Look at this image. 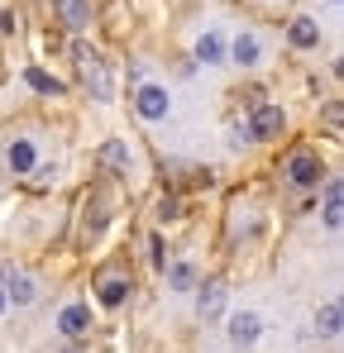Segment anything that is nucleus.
<instances>
[{"mask_svg":"<svg viewBox=\"0 0 344 353\" xmlns=\"http://www.w3.org/2000/svg\"><path fill=\"white\" fill-rule=\"evenodd\" d=\"M283 176L292 181V186H301V191H311V186H321V176H325V168H321V158H316L311 148H296V153L287 158Z\"/></svg>","mask_w":344,"mask_h":353,"instance_id":"f257e3e1","label":"nucleus"},{"mask_svg":"<svg viewBox=\"0 0 344 353\" xmlns=\"http://www.w3.org/2000/svg\"><path fill=\"white\" fill-rule=\"evenodd\" d=\"M77 67H82V77H86V86L96 91V101H111V72H106V62L96 48H86V43H77Z\"/></svg>","mask_w":344,"mask_h":353,"instance_id":"f03ea898","label":"nucleus"},{"mask_svg":"<svg viewBox=\"0 0 344 353\" xmlns=\"http://www.w3.org/2000/svg\"><path fill=\"white\" fill-rule=\"evenodd\" d=\"M129 292H134V282H129V272H120V268H111V272L96 277V301H101L106 310H120V305L129 301Z\"/></svg>","mask_w":344,"mask_h":353,"instance_id":"7ed1b4c3","label":"nucleus"},{"mask_svg":"<svg viewBox=\"0 0 344 353\" xmlns=\"http://www.w3.org/2000/svg\"><path fill=\"white\" fill-rule=\"evenodd\" d=\"M244 124H249V139H278L287 129V115H283V105L263 101V105H254V115L244 119Z\"/></svg>","mask_w":344,"mask_h":353,"instance_id":"20e7f679","label":"nucleus"},{"mask_svg":"<svg viewBox=\"0 0 344 353\" xmlns=\"http://www.w3.org/2000/svg\"><path fill=\"white\" fill-rule=\"evenodd\" d=\"M258 339H263V320H258L254 310L229 315V344H234V349H254Z\"/></svg>","mask_w":344,"mask_h":353,"instance_id":"39448f33","label":"nucleus"},{"mask_svg":"<svg viewBox=\"0 0 344 353\" xmlns=\"http://www.w3.org/2000/svg\"><path fill=\"white\" fill-rule=\"evenodd\" d=\"M0 292H5V301H15V305H34V301H39V282H34L29 272H15V268H5V282H0Z\"/></svg>","mask_w":344,"mask_h":353,"instance_id":"423d86ee","label":"nucleus"},{"mask_svg":"<svg viewBox=\"0 0 344 353\" xmlns=\"http://www.w3.org/2000/svg\"><path fill=\"white\" fill-rule=\"evenodd\" d=\"M134 110H139L144 119H168V115H172V96L163 91V86H139Z\"/></svg>","mask_w":344,"mask_h":353,"instance_id":"0eeeda50","label":"nucleus"},{"mask_svg":"<svg viewBox=\"0 0 344 353\" xmlns=\"http://www.w3.org/2000/svg\"><path fill=\"white\" fill-rule=\"evenodd\" d=\"M287 43H292V48H301V53L321 48V24H316L311 14H296V19L287 24Z\"/></svg>","mask_w":344,"mask_h":353,"instance_id":"6e6552de","label":"nucleus"},{"mask_svg":"<svg viewBox=\"0 0 344 353\" xmlns=\"http://www.w3.org/2000/svg\"><path fill=\"white\" fill-rule=\"evenodd\" d=\"M225 53H229V58H234V67H263V39L244 29V34H239V39L229 43Z\"/></svg>","mask_w":344,"mask_h":353,"instance_id":"1a4fd4ad","label":"nucleus"},{"mask_svg":"<svg viewBox=\"0 0 344 353\" xmlns=\"http://www.w3.org/2000/svg\"><path fill=\"white\" fill-rule=\"evenodd\" d=\"M57 330H62L67 339H82V334L91 330V305H82V301L62 305V315H57Z\"/></svg>","mask_w":344,"mask_h":353,"instance_id":"9d476101","label":"nucleus"},{"mask_svg":"<svg viewBox=\"0 0 344 353\" xmlns=\"http://www.w3.org/2000/svg\"><path fill=\"white\" fill-rule=\"evenodd\" d=\"M5 163H10V172H34V163H39V143L34 139H10V148H5Z\"/></svg>","mask_w":344,"mask_h":353,"instance_id":"9b49d317","label":"nucleus"},{"mask_svg":"<svg viewBox=\"0 0 344 353\" xmlns=\"http://www.w3.org/2000/svg\"><path fill=\"white\" fill-rule=\"evenodd\" d=\"M101 163H106L111 172H120V176L134 172V153H129L124 139H106V143H101Z\"/></svg>","mask_w":344,"mask_h":353,"instance_id":"f8f14e48","label":"nucleus"},{"mask_svg":"<svg viewBox=\"0 0 344 353\" xmlns=\"http://www.w3.org/2000/svg\"><path fill=\"white\" fill-rule=\"evenodd\" d=\"M340 325H344L340 301H325V305L316 310V334H321V339H340Z\"/></svg>","mask_w":344,"mask_h":353,"instance_id":"ddd939ff","label":"nucleus"},{"mask_svg":"<svg viewBox=\"0 0 344 353\" xmlns=\"http://www.w3.org/2000/svg\"><path fill=\"white\" fill-rule=\"evenodd\" d=\"M196 62H206V67H220V62H225V39H220L216 29H206V34L196 39Z\"/></svg>","mask_w":344,"mask_h":353,"instance_id":"4468645a","label":"nucleus"},{"mask_svg":"<svg viewBox=\"0 0 344 353\" xmlns=\"http://www.w3.org/2000/svg\"><path fill=\"white\" fill-rule=\"evenodd\" d=\"M340 220H344V186H340V176H330L325 181V225L340 230Z\"/></svg>","mask_w":344,"mask_h":353,"instance_id":"2eb2a0df","label":"nucleus"},{"mask_svg":"<svg viewBox=\"0 0 344 353\" xmlns=\"http://www.w3.org/2000/svg\"><path fill=\"white\" fill-rule=\"evenodd\" d=\"M53 5H57V14H62L67 29H86L91 24V5L86 0H53Z\"/></svg>","mask_w":344,"mask_h":353,"instance_id":"dca6fc26","label":"nucleus"},{"mask_svg":"<svg viewBox=\"0 0 344 353\" xmlns=\"http://www.w3.org/2000/svg\"><path fill=\"white\" fill-rule=\"evenodd\" d=\"M196 310L201 315H220L225 310V282H206L201 296H196Z\"/></svg>","mask_w":344,"mask_h":353,"instance_id":"f3484780","label":"nucleus"},{"mask_svg":"<svg viewBox=\"0 0 344 353\" xmlns=\"http://www.w3.org/2000/svg\"><path fill=\"white\" fill-rule=\"evenodd\" d=\"M24 81H29V86H34L39 96H62V91H67V86H62L57 77H48L44 67H24Z\"/></svg>","mask_w":344,"mask_h":353,"instance_id":"a211bd4d","label":"nucleus"},{"mask_svg":"<svg viewBox=\"0 0 344 353\" xmlns=\"http://www.w3.org/2000/svg\"><path fill=\"white\" fill-rule=\"evenodd\" d=\"M163 272H168L172 292H191V282H196V268H191V263H172V268H163Z\"/></svg>","mask_w":344,"mask_h":353,"instance_id":"6ab92c4d","label":"nucleus"},{"mask_svg":"<svg viewBox=\"0 0 344 353\" xmlns=\"http://www.w3.org/2000/svg\"><path fill=\"white\" fill-rule=\"evenodd\" d=\"M149 263H153V268H158V272H163V268H168V248H163V239H158V234L149 239Z\"/></svg>","mask_w":344,"mask_h":353,"instance_id":"aec40b11","label":"nucleus"},{"mask_svg":"<svg viewBox=\"0 0 344 353\" xmlns=\"http://www.w3.org/2000/svg\"><path fill=\"white\" fill-rule=\"evenodd\" d=\"M225 139H229V148H244V143H254V139H249V124H229Z\"/></svg>","mask_w":344,"mask_h":353,"instance_id":"412c9836","label":"nucleus"},{"mask_svg":"<svg viewBox=\"0 0 344 353\" xmlns=\"http://www.w3.org/2000/svg\"><path fill=\"white\" fill-rule=\"evenodd\" d=\"M177 215H182V201L177 196H163L158 201V220H177Z\"/></svg>","mask_w":344,"mask_h":353,"instance_id":"4be33fe9","label":"nucleus"},{"mask_svg":"<svg viewBox=\"0 0 344 353\" xmlns=\"http://www.w3.org/2000/svg\"><path fill=\"white\" fill-rule=\"evenodd\" d=\"M19 29V14L15 10H0V34H15Z\"/></svg>","mask_w":344,"mask_h":353,"instance_id":"5701e85b","label":"nucleus"},{"mask_svg":"<svg viewBox=\"0 0 344 353\" xmlns=\"http://www.w3.org/2000/svg\"><path fill=\"white\" fill-rule=\"evenodd\" d=\"M57 168H48V163H34V181H53Z\"/></svg>","mask_w":344,"mask_h":353,"instance_id":"b1692460","label":"nucleus"},{"mask_svg":"<svg viewBox=\"0 0 344 353\" xmlns=\"http://www.w3.org/2000/svg\"><path fill=\"white\" fill-rule=\"evenodd\" d=\"M5 305H10V301H5V292H0V315H5Z\"/></svg>","mask_w":344,"mask_h":353,"instance_id":"393cba45","label":"nucleus"},{"mask_svg":"<svg viewBox=\"0 0 344 353\" xmlns=\"http://www.w3.org/2000/svg\"><path fill=\"white\" fill-rule=\"evenodd\" d=\"M335 5H340V0H335Z\"/></svg>","mask_w":344,"mask_h":353,"instance_id":"a878e982","label":"nucleus"}]
</instances>
